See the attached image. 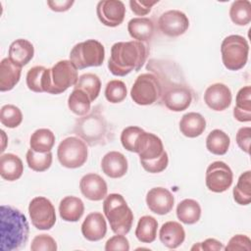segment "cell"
Here are the masks:
<instances>
[{
	"mask_svg": "<svg viewBox=\"0 0 251 251\" xmlns=\"http://www.w3.org/2000/svg\"><path fill=\"white\" fill-rule=\"evenodd\" d=\"M147 70L152 71L160 81L162 94L159 101L166 108L173 112H181L190 106L193 93L175 63L151 60Z\"/></svg>",
	"mask_w": 251,
	"mask_h": 251,
	"instance_id": "cell-1",
	"label": "cell"
},
{
	"mask_svg": "<svg viewBox=\"0 0 251 251\" xmlns=\"http://www.w3.org/2000/svg\"><path fill=\"white\" fill-rule=\"evenodd\" d=\"M149 49L144 42L131 40L115 43L108 60L109 71L117 76H125L139 71L145 64Z\"/></svg>",
	"mask_w": 251,
	"mask_h": 251,
	"instance_id": "cell-2",
	"label": "cell"
},
{
	"mask_svg": "<svg viewBox=\"0 0 251 251\" xmlns=\"http://www.w3.org/2000/svg\"><path fill=\"white\" fill-rule=\"evenodd\" d=\"M1 215V251H16L25 245L29 235V226L25 216L18 209L2 205Z\"/></svg>",
	"mask_w": 251,
	"mask_h": 251,
	"instance_id": "cell-3",
	"label": "cell"
},
{
	"mask_svg": "<svg viewBox=\"0 0 251 251\" xmlns=\"http://www.w3.org/2000/svg\"><path fill=\"white\" fill-rule=\"evenodd\" d=\"M73 130L89 146L105 145L114 138L113 128L98 107L77 119Z\"/></svg>",
	"mask_w": 251,
	"mask_h": 251,
	"instance_id": "cell-4",
	"label": "cell"
},
{
	"mask_svg": "<svg viewBox=\"0 0 251 251\" xmlns=\"http://www.w3.org/2000/svg\"><path fill=\"white\" fill-rule=\"evenodd\" d=\"M77 71L71 60L58 61L51 69H46L43 74V92L60 94L69 87L75 86L78 79Z\"/></svg>",
	"mask_w": 251,
	"mask_h": 251,
	"instance_id": "cell-5",
	"label": "cell"
},
{
	"mask_svg": "<svg viewBox=\"0 0 251 251\" xmlns=\"http://www.w3.org/2000/svg\"><path fill=\"white\" fill-rule=\"evenodd\" d=\"M103 212L113 232L124 235L129 232L132 226L133 213L123 195L119 193L107 195L103 202Z\"/></svg>",
	"mask_w": 251,
	"mask_h": 251,
	"instance_id": "cell-6",
	"label": "cell"
},
{
	"mask_svg": "<svg viewBox=\"0 0 251 251\" xmlns=\"http://www.w3.org/2000/svg\"><path fill=\"white\" fill-rule=\"evenodd\" d=\"M221 54L223 64L227 70L238 71L247 63L249 44L241 35H228L221 44Z\"/></svg>",
	"mask_w": 251,
	"mask_h": 251,
	"instance_id": "cell-7",
	"label": "cell"
},
{
	"mask_svg": "<svg viewBox=\"0 0 251 251\" xmlns=\"http://www.w3.org/2000/svg\"><path fill=\"white\" fill-rule=\"evenodd\" d=\"M105 59V48L95 39H87L75 44L70 52V60L77 68L83 70L89 67H99Z\"/></svg>",
	"mask_w": 251,
	"mask_h": 251,
	"instance_id": "cell-8",
	"label": "cell"
},
{
	"mask_svg": "<svg viewBox=\"0 0 251 251\" xmlns=\"http://www.w3.org/2000/svg\"><path fill=\"white\" fill-rule=\"evenodd\" d=\"M88 150L86 143L79 137L69 136L63 139L57 149L60 164L68 169H76L84 165Z\"/></svg>",
	"mask_w": 251,
	"mask_h": 251,
	"instance_id": "cell-9",
	"label": "cell"
},
{
	"mask_svg": "<svg viewBox=\"0 0 251 251\" xmlns=\"http://www.w3.org/2000/svg\"><path fill=\"white\" fill-rule=\"evenodd\" d=\"M162 94L158 77L152 73L139 75L130 89V97L137 105H152L160 100Z\"/></svg>",
	"mask_w": 251,
	"mask_h": 251,
	"instance_id": "cell-10",
	"label": "cell"
},
{
	"mask_svg": "<svg viewBox=\"0 0 251 251\" xmlns=\"http://www.w3.org/2000/svg\"><path fill=\"white\" fill-rule=\"evenodd\" d=\"M28 213L31 224L40 230L52 228L56 223V213L52 202L43 197H34L28 205Z\"/></svg>",
	"mask_w": 251,
	"mask_h": 251,
	"instance_id": "cell-11",
	"label": "cell"
},
{
	"mask_svg": "<svg viewBox=\"0 0 251 251\" xmlns=\"http://www.w3.org/2000/svg\"><path fill=\"white\" fill-rule=\"evenodd\" d=\"M233 174L228 165L222 161L210 164L206 170V186L215 193H222L227 190L232 184Z\"/></svg>",
	"mask_w": 251,
	"mask_h": 251,
	"instance_id": "cell-12",
	"label": "cell"
},
{
	"mask_svg": "<svg viewBox=\"0 0 251 251\" xmlns=\"http://www.w3.org/2000/svg\"><path fill=\"white\" fill-rule=\"evenodd\" d=\"M158 27L163 34L170 37H176L187 30L189 27V20L181 11L169 10L160 16Z\"/></svg>",
	"mask_w": 251,
	"mask_h": 251,
	"instance_id": "cell-13",
	"label": "cell"
},
{
	"mask_svg": "<svg viewBox=\"0 0 251 251\" xmlns=\"http://www.w3.org/2000/svg\"><path fill=\"white\" fill-rule=\"evenodd\" d=\"M96 14L104 25L115 27L124 22L126 7L120 0H102L96 6Z\"/></svg>",
	"mask_w": 251,
	"mask_h": 251,
	"instance_id": "cell-14",
	"label": "cell"
},
{
	"mask_svg": "<svg viewBox=\"0 0 251 251\" xmlns=\"http://www.w3.org/2000/svg\"><path fill=\"white\" fill-rule=\"evenodd\" d=\"M165 151L160 137L151 132L142 131L135 143L134 153H137L139 160H152L160 157Z\"/></svg>",
	"mask_w": 251,
	"mask_h": 251,
	"instance_id": "cell-15",
	"label": "cell"
},
{
	"mask_svg": "<svg viewBox=\"0 0 251 251\" xmlns=\"http://www.w3.org/2000/svg\"><path fill=\"white\" fill-rule=\"evenodd\" d=\"M232 100L231 91L224 83L217 82L207 87L204 93V102L214 111H224L227 109Z\"/></svg>",
	"mask_w": 251,
	"mask_h": 251,
	"instance_id": "cell-16",
	"label": "cell"
},
{
	"mask_svg": "<svg viewBox=\"0 0 251 251\" xmlns=\"http://www.w3.org/2000/svg\"><path fill=\"white\" fill-rule=\"evenodd\" d=\"M146 204L149 210L157 215L170 213L175 204L174 195L165 187H153L146 195Z\"/></svg>",
	"mask_w": 251,
	"mask_h": 251,
	"instance_id": "cell-17",
	"label": "cell"
},
{
	"mask_svg": "<svg viewBox=\"0 0 251 251\" xmlns=\"http://www.w3.org/2000/svg\"><path fill=\"white\" fill-rule=\"evenodd\" d=\"M79 189L85 198L91 201H100L107 196L108 186L102 176L90 173L80 178Z\"/></svg>",
	"mask_w": 251,
	"mask_h": 251,
	"instance_id": "cell-18",
	"label": "cell"
},
{
	"mask_svg": "<svg viewBox=\"0 0 251 251\" xmlns=\"http://www.w3.org/2000/svg\"><path fill=\"white\" fill-rule=\"evenodd\" d=\"M81 233L89 241H99L107 233V224L100 212H92L86 216L81 225Z\"/></svg>",
	"mask_w": 251,
	"mask_h": 251,
	"instance_id": "cell-19",
	"label": "cell"
},
{
	"mask_svg": "<svg viewBox=\"0 0 251 251\" xmlns=\"http://www.w3.org/2000/svg\"><path fill=\"white\" fill-rule=\"evenodd\" d=\"M128 164L126 156L118 151H110L101 161L102 172L111 178H120L127 172Z\"/></svg>",
	"mask_w": 251,
	"mask_h": 251,
	"instance_id": "cell-20",
	"label": "cell"
},
{
	"mask_svg": "<svg viewBox=\"0 0 251 251\" xmlns=\"http://www.w3.org/2000/svg\"><path fill=\"white\" fill-rule=\"evenodd\" d=\"M160 241L170 249H176L180 246L185 239L183 226L175 221H169L162 225L159 231Z\"/></svg>",
	"mask_w": 251,
	"mask_h": 251,
	"instance_id": "cell-21",
	"label": "cell"
},
{
	"mask_svg": "<svg viewBox=\"0 0 251 251\" xmlns=\"http://www.w3.org/2000/svg\"><path fill=\"white\" fill-rule=\"evenodd\" d=\"M34 47L32 43L26 39L19 38L13 41L9 47L8 58L17 66L24 67L27 65L33 58Z\"/></svg>",
	"mask_w": 251,
	"mask_h": 251,
	"instance_id": "cell-22",
	"label": "cell"
},
{
	"mask_svg": "<svg viewBox=\"0 0 251 251\" xmlns=\"http://www.w3.org/2000/svg\"><path fill=\"white\" fill-rule=\"evenodd\" d=\"M206 128L205 118L196 112L184 114L179 122L180 132L189 138H194L201 135Z\"/></svg>",
	"mask_w": 251,
	"mask_h": 251,
	"instance_id": "cell-23",
	"label": "cell"
},
{
	"mask_svg": "<svg viewBox=\"0 0 251 251\" xmlns=\"http://www.w3.org/2000/svg\"><path fill=\"white\" fill-rule=\"evenodd\" d=\"M22 67L14 64L9 58H4L0 63V90H12L20 81Z\"/></svg>",
	"mask_w": 251,
	"mask_h": 251,
	"instance_id": "cell-24",
	"label": "cell"
},
{
	"mask_svg": "<svg viewBox=\"0 0 251 251\" xmlns=\"http://www.w3.org/2000/svg\"><path fill=\"white\" fill-rule=\"evenodd\" d=\"M24 173V165L21 158L13 153L3 154L0 157V175L8 181L19 179Z\"/></svg>",
	"mask_w": 251,
	"mask_h": 251,
	"instance_id": "cell-25",
	"label": "cell"
},
{
	"mask_svg": "<svg viewBox=\"0 0 251 251\" xmlns=\"http://www.w3.org/2000/svg\"><path fill=\"white\" fill-rule=\"evenodd\" d=\"M154 29L153 21L145 17L133 18L127 24V31L129 35L140 42L150 40L154 34Z\"/></svg>",
	"mask_w": 251,
	"mask_h": 251,
	"instance_id": "cell-26",
	"label": "cell"
},
{
	"mask_svg": "<svg viewBox=\"0 0 251 251\" xmlns=\"http://www.w3.org/2000/svg\"><path fill=\"white\" fill-rule=\"evenodd\" d=\"M84 213L82 200L75 196H66L59 204V214L66 222H77Z\"/></svg>",
	"mask_w": 251,
	"mask_h": 251,
	"instance_id": "cell-27",
	"label": "cell"
},
{
	"mask_svg": "<svg viewBox=\"0 0 251 251\" xmlns=\"http://www.w3.org/2000/svg\"><path fill=\"white\" fill-rule=\"evenodd\" d=\"M236 103L233 108V117L241 123L251 121V86L246 85L236 94Z\"/></svg>",
	"mask_w": 251,
	"mask_h": 251,
	"instance_id": "cell-28",
	"label": "cell"
},
{
	"mask_svg": "<svg viewBox=\"0 0 251 251\" xmlns=\"http://www.w3.org/2000/svg\"><path fill=\"white\" fill-rule=\"evenodd\" d=\"M176 217L185 225H194L200 220L201 207L194 199H184L176 206Z\"/></svg>",
	"mask_w": 251,
	"mask_h": 251,
	"instance_id": "cell-29",
	"label": "cell"
},
{
	"mask_svg": "<svg viewBox=\"0 0 251 251\" xmlns=\"http://www.w3.org/2000/svg\"><path fill=\"white\" fill-rule=\"evenodd\" d=\"M158 222L152 216H143L138 220L135 236L142 243H152L157 237Z\"/></svg>",
	"mask_w": 251,
	"mask_h": 251,
	"instance_id": "cell-30",
	"label": "cell"
},
{
	"mask_svg": "<svg viewBox=\"0 0 251 251\" xmlns=\"http://www.w3.org/2000/svg\"><path fill=\"white\" fill-rule=\"evenodd\" d=\"M55 144V134L48 128L36 129L29 138V146L32 150L40 153L49 152Z\"/></svg>",
	"mask_w": 251,
	"mask_h": 251,
	"instance_id": "cell-31",
	"label": "cell"
},
{
	"mask_svg": "<svg viewBox=\"0 0 251 251\" xmlns=\"http://www.w3.org/2000/svg\"><path fill=\"white\" fill-rule=\"evenodd\" d=\"M230 144V138L221 129L212 130L206 138V147L209 152L215 155H225Z\"/></svg>",
	"mask_w": 251,
	"mask_h": 251,
	"instance_id": "cell-32",
	"label": "cell"
},
{
	"mask_svg": "<svg viewBox=\"0 0 251 251\" xmlns=\"http://www.w3.org/2000/svg\"><path fill=\"white\" fill-rule=\"evenodd\" d=\"M69 109L76 116H84L91 110V100L81 89L74 88L68 98Z\"/></svg>",
	"mask_w": 251,
	"mask_h": 251,
	"instance_id": "cell-33",
	"label": "cell"
},
{
	"mask_svg": "<svg viewBox=\"0 0 251 251\" xmlns=\"http://www.w3.org/2000/svg\"><path fill=\"white\" fill-rule=\"evenodd\" d=\"M234 201L239 205H248L251 202V172L240 175L232 191Z\"/></svg>",
	"mask_w": 251,
	"mask_h": 251,
	"instance_id": "cell-34",
	"label": "cell"
},
{
	"mask_svg": "<svg viewBox=\"0 0 251 251\" xmlns=\"http://www.w3.org/2000/svg\"><path fill=\"white\" fill-rule=\"evenodd\" d=\"M229 17L236 25H247L251 22V3L248 0L232 2L229 8Z\"/></svg>",
	"mask_w": 251,
	"mask_h": 251,
	"instance_id": "cell-35",
	"label": "cell"
},
{
	"mask_svg": "<svg viewBox=\"0 0 251 251\" xmlns=\"http://www.w3.org/2000/svg\"><path fill=\"white\" fill-rule=\"evenodd\" d=\"M74 88L83 90L89 96L91 102H93L100 93L101 80L97 75L92 73H86L78 77Z\"/></svg>",
	"mask_w": 251,
	"mask_h": 251,
	"instance_id": "cell-36",
	"label": "cell"
},
{
	"mask_svg": "<svg viewBox=\"0 0 251 251\" xmlns=\"http://www.w3.org/2000/svg\"><path fill=\"white\" fill-rule=\"evenodd\" d=\"M52 160L51 151L40 153L30 148L26 152V163L29 169L34 172H44L48 170L51 167Z\"/></svg>",
	"mask_w": 251,
	"mask_h": 251,
	"instance_id": "cell-37",
	"label": "cell"
},
{
	"mask_svg": "<svg viewBox=\"0 0 251 251\" xmlns=\"http://www.w3.org/2000/svg\"><path fill=\"white\" fill-rule=\"evenodd\" d=\"M0 122L9 128H15L22 124L23 113L20 108L15 105H4L0 111Z\"/></svg>",
	"mask_w": 251,
	"mask_h": 251,
	"instance_id": "cell-38",
	"label": "cell"
},
{
	"mask_svg": "<svg viewBox=\"0 0 251 251\" xmlns=\"http://www.w3.org/2000/svg\"><path fill=\"white\" fill-rule=\"evenodd\" d=\"M127 90L124 81L120 79L110 80L105 87V97L113 104L121 103L126 97Z\"/></svg>",
	"mask_w": 251,
	"mask_h": 251,
	"instance_id": "cell-39",
	"label": "cell"
},
{
	"mask_svg": "<svg viewBox=\"0 0 251 251\" xmlns=\"http://www.w3.org/2000/svg\"><path fill=\"white\" fill-rule=\"evenodd\" d=\"M45 70L46 68L43 66H34L27 71L26 85L29 90L37 93L43 92L42 80Z\"/></svg>",
	"mask_w": 251,
	"mask_h": 251,
	"instance_id": "cell-40",
	"label": "cell"
},
{
	"mask_svg": "<svg viewBox=\"0 0 251 251\" xmlns=\"http://www.w3.org/2000/svg\"><path fill=\"white\" fill-rule=\"evenodd\" d=\"M142 131L144 130L141 127L135 126H129L124 128L121 133V142L123 147L129 152H134L136 140Z\"/></svg>",
	"mask_w": 251,
	"mask_h": 251,
	"instance_id": "cell-41",
	"label": "cell"
},
{
	"mask_svg": "<svg viewBox=\"0 0 251 251\" xmlns=\"http://www.w3.org/2000/svg\"><path fill=\"white\" fill-rule=\"evenodd\" d=\"M142 168L151 174H158L166 170L169 164V157L166 151L163 152V154L152 160H139Z\"/></svg>",
	"mask_w": 251,
	"mask_h": 251,
	"instance_id": "cell-42",
	"label": "cell"
},
{
	"mask_svg": "<svg viewBox=\"0 0 251 251\" xmlns=\"http://www.w3.org/2000/svg\"><path fill=\"white\" fill-rule=\"evenodd\" d=\"M31 251H56L57 243L55 239L48 234L36 235L30 245Z\"/></svg>",
	"mask_w": 251,
	"mask_h": 251,
	"instance_id": "cell-43",
	"label": "cell"
},
{
	"mask_svg": "<svg viewBox=\"0 0 251 251\" xmlns=\"http://www.w3.org/2000/svg\"><path fill=\"white\" fill-rule=\"evenodd\" d=\"M225 250H246L250 251L251 250V240L247 235L244 234H236L232 236L227 245L224 247Z\"/></svg>",
	"mask_w": 251,
	"mask_h": 251,
	"instance_id": "cell-44",
	"label": "cell"
},
{
	"mask_svg": "<svg viewBox=\"0 0 251 251\" xmlns=\"http://www.w3.org/2000/svg\"><path fill=\"white\" fill-rule=\"evenodd\" d=\"M106 251H114V250H122L128 251L129 243L127 238L124 234H117L110 237L105 244Z\"/></svg>",
	"mask_w": 251,
	"mask_h": 251,
	"instance_id": "cell-45",
	"label": "cell"
},
{
	"mask_svg": "<svg viewBox=\"0 0 251 251\" xmlns=\"http://www.w3.org/2000/svg\"><path fill=\"white\" fill-rule=\"evenodd\" d=\"M159 1L154 0V1H137V0H130L129 1V7L130 10L133 12V14L137 16H146L151 12L152 7L157 4Z\"/></svg>",
	"mask_w": 251,
	"mask_h": 251,
	"instance_id": "cell-46",
	"label": "cell"
},
{
	"mask_svg": "<svg viewBox=\"0 0 251 251\" xmlns=\"http://www.w3.org/2000/svg\"><path fill=\"white\" fill-rule=\"evenodd\" d=\"M250 134H251L250 126H244L238 129L235 137L238 147L247 154L249 153V149H250Z\"/></svg>",
	"mask_w": 251,
	"mask_h": 251,
	"instance_id": "cell-47",
	"label": "cell"
},
{
	"mask_svg": "<svg viewBox=\"0 0 251 251\" xmlns=\"http://www.w3.org/2000/svg\"><path fill=\"white\" fill-rule=\"evenodd\" d=\"M224 245L221 241L215 238H207L203 242H198L191 247V250H207V251H218L223 250Z\"/></svg>",
	"mask_w": 251,
	"mask_h": 251,
	"instance_id": "cell-48",
	"label": "cell"
},
{
	"mask_svg": "<svg viewBox=\"0 0 251 251\" xmlns=\"http://www.w3.org/2000/svg\"><path fill=\"white\" fill-rule=\"evenodd\" d=\"M74 3H75V1H73V0L47 1V5L49 6V8L55 12H66L74 5Z\"/></svg>",
	"mask_w": 251,
	"mask_h": 251,
	"instance_id": "cell-49",
	"label": "cell"
},
{
	"mask_svg": "<svg viewBox=\"0 0 251 251\" xmlns=\"http://www.w3.org/2000/svg\"><path fill=\"white\" fill-rule=\"evenodd\" d=\"M1 135H2V147H1V152H3L5 150V147H6V141H7V138H6V134H5V131L4 130H1Z\"/></svg>",
	"mask_w": 251,
	"mask_h": 251,
	"instance_id": "cell-50",
	"label": "cell"
}]
</instances>
